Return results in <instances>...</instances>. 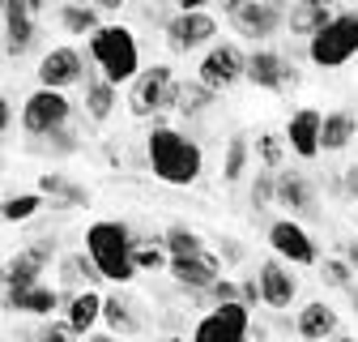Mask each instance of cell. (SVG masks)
<instances>
[{
    "label": "cell",
    "instance_id": "cell-1",
    "mask_svg": "<svg viewBox=\"0 0 358 342\" xmlns=\"http://www.w3.org/2000/svg\"><path fill=\"white\" fill-rule=\"evenodd\" d=\"M145 158H150V171H154V176H158L162 184H175V189L196 184L201 171H205L201 146H196L188 133L171 128V124H154L150 133H145Z\"/></svg>",
    "mask_w": 358,
    "mask_h": 342
},
{
    "label": "cell",
    "instance_id": "cell-2",
    "mask_svg": "<svg viewBox=\"0 0 358 342\" xmlns=\"http://www.w3.org/2000/svg\"><path fill=\"white\" fill-rule=\"evenodd\" d=\"M132 248H137V240H132V227L120 223V219H99L85 227V256L90 266L99 270V278L107 282H132L137 278V270H132Z\"/></svg>",
    "mask_w": 358,
    "mask_h": 342
},
{
    "label": "cell",
    "instance_id": "cell-3",
    "mask_svg": "<svg viewBox=\"0 0 358 342\" xmlns=\"http://www.w3.org/2000/svg\"><path fill=\"white\" fill-rule=\"evenodd\" d=\"M85 52H90V60L99 64V77L111 81L115 90H120L124 81H132V77L141 73L137 34H132L128 26H120V22H103L94 34L85 39Z\"/></svg>",
    "mask_w": 358,
    "mask_h": 342
},
{
    "label": "cell",
    "instance_id": "cell-4",
    "mask_svg": "<svg viewBox=\"0 0 358 342\" xmlns=\"http://www.w3.org/2000/svg\"><path fill=\"white\" fill-rule=\"evenodd\" d=\"M307 56L316 69H341L358 56V13H333V22L307 39Z\"/></svg>",
    "mask_w": 358,
    "mask_h": 342
},
{
    "label": "cell",
    "instance_id": "cell-5",
    "mask_svg": "<svg viewBox=\"0 0 358 342\" xmlns=\"http://www.w3.org/2000/svg\"><path fill=\"white\" fill-rule=\"evenodd\" d=\"M175 73L171 64H150L141 69L137 77L128 81V111L137 120H150V116H162L175 107Z\"/></svg>",
    "mask_w": 358,
    "mask_h": 342
},
{
    "label": "cell",
    "instance_id": "cell-6",
    "mask_svg": "<svg viewBox=\"0 0 358 342\" xmlns=\"http://www.w3.org/2000/svg\"><path fill=\"white\" fill-rule=\"evenodd\" d=\"M69 120H73V103L60 90H43V86H38V90L22 103V133H30L34 142L69 128Z\"/></svg>",
    "mask_w": 358,
    "mask_h": 342
},
{
    "label": "cell",
    "instance_id": "cell-7",
    "mask_svg": "<svg viewBox=\"0 0 358 342\" xmlns=\"http://www.w3.org/2000/svg\"><path fill=\"white\" fill-rule=\"evenodd\" d=\"M227 18H231L235 34H243V39H252V43L273 39V34H282V26H286V9L273 5V0H231V5H227Z\"/></svg>",
    "mask_w": 358,
    "mask_h": 342
},
{
    "label": "cell",
    "instance_id": "cell-8",
    "mask_svg": "<svg viewBox=\"0 0 358 342\" xmlns=\"http://www.w3.org/2000/svg\"><path fill=\"white\" fill-rule=\"evenodd\" d=\"M213 43H217V18L205 13V9H179L166 22V48L179 52V56L213 48Z\"/></svg>",
    "mask_w": 358,
    "mask_h": 342
},
{
    "label": "cell",
    "instance_id": "cell-9",
    "mask_svg": "<svg viewBox=\"0 0 358 342\" xmlns=\"http://www.w3.org/2000/svg\"><path fill=\"white\" fill-rule=\"evenodd\" d=\"M38 0H5L0 5V39H5V56H26L38 39Z\"/></svg>",
    "mask_w": 358,
    "mask_h": 342
},
{
    "label": "cell",
    "instance_id": "cell-10",
    "mask_svg": "<svg viewBox=\"0 0 358 342\" xmlns=\"http://www.w3.org/2000/svg\"><path fill=\"white\" fill-rule=\"evenodd\" d=\"M248 338H252V313L243 304H217L192 329V342H248Z\"/></svg>",
    "mask_w": 358,
    "mask_h": 342
},
{
    "label": "cell",
    "instance_id": "cell-11",
    "mask_svg": "<svg viewBox=\"0 0 358 342\" xmlns=\"http://www.w3.org/2000/svg\"><path fill=\"white\" fill-rule=\"evenodd\" d=\"M196 81L205 86V90H213V95L239 86L243 81V52H239V43H213V48H205Z\"/></svg>",
    "mask_w": 358,
    "mask_h": 342
},
{
    "label": "cell",
    "instance_id": "cell-12",
    "mask_svg": "<svg viewBox=\"0 0 358 342\" xmlns=\"http://www.w3.org/2000/svg\"><path fill=\"white\" fill-rule=\"evenodd\" d=\"M52 261V240H34L22 252H13L5 266H0V291H26L34 282H43V270Z\"/></svg>",
    "mask_w": 358,
    "mask_h": 342
},
{
    "label": "cell",
    "instance_id": "cell-13",
    "mask_svg": "<svg viewBox=\"0 0 358 342\" xmlns=\"http://www.w3.org/2000/svg\"><path fill=\"white\" fill-rule=\"evenodd\" d=\"M268 244H273V252H278L282 266H316L320 261L316 240H311L307 227L294 223V219H278L273 227H268Z\"/></svg>",
    "mask_w": 358,
    "mask_h": 342
},
{
    "label": "cell",
    "instance_id": "cell-14",
    "mask_svg": "<svg viewBox=\"0 0 358 342\" xmlns=\"http://www.w3.org/2000/svg\"><path fill=\"white\" fill-rule=\"evenodd\" d=\"M85 81V56L77 48H52L48 56L38 60V86L43 90H69V86H81Z\"/></svg>",
    "mask_w": 358,
    "mask_h": 342
},
{
    "label": "cell",
    "instance_id": "cell-15",
    "mask_svg": "<svg viewBox=\"0 0 358 342\" xmlns=\"http://www.w3.org/2000/svg\"><path fill=\"white\" fill-rule=\"evenodd\" d=\"M166 270H171V278L179 282V287H188V291H196V295H205L217 278H222V261L205 248V252H192V256H175V261H166Z\"/></svg>",
    "mask_w": 358,
    "mask_h": 342
},
{
    "label": "cell",
    "instance_id": "cell-16",
    "mask_svg": "<svg viewBox=\"0 0 358 342\" xmlns=\"http://www.w3.org/2000/svg\"><path fill=\"white\" fill-rule=\"evenodd\" d=\"M273 205H282L294 223H299V219H316V189H311L299 171H278Z\"/></svg>",
    "mask_w": 358,
    "mask_h": 342
},
{
    "label": "cell",
    "instance_id": "cell-17",
    "mask_svg": "<svg viewBox=\"0 0 358 342\" xmlns=\"http://www.w3.org/2000/svg\"><path fill=\"white\" fill-rule=\"evenodd\" d=\"M256 287H260V304H268V308H290V304H294V295H299V282H294L290 266H282L278 256L260 261Z\"/></svg>",
    "mask_w": 358,
    "mask_h": 342
},
{
    "label": "cell",
    "instance_id": "cell-18",
    "mask_svg": "<svg viewBox=\"0 0 358 342\" xmlns=\"http://www.w3.org/2000/svg\"><path fill=\"white\" fill-rule=\"evenodd\" d=\"M282 142H286L290 154H299L303 163L320 158V111H316V107H299V111L290 116V124H286Z\"/></svg>",
    "mask_w": 358,
    "mask_h": 342
},
{
    "label": "cell",
    "instance_id": "cell-19",
    "mask_svg": "<svg viewBox=\"0 0 358 342\" xmlns=\"http://www.w3.org/2000/svg\"><path fill=\"white\" fill-rule=\"evenodd\" d=\"M60 304H64V325L81 338H90L94 334V325L103 321V295L99 291H73V295H64L60 291Z\"/></svg>",
    "mask_w": 358,
    "mask_h": 342
},
{
    "label": "cell",
    "instance_id": "cell-20",
    "mask_svg": "<svg viewBox=\"0 0 358 342\" xmlns=\"http://www.w3.org/2000/svg\"><path fill=\"white\" fill-rule=\"evenodd\" d=\"M286 64H290V60H286L282 52H273V48H256L252 56H243V81H252L256 90H273V95H278Z\"/></svg>",
    "mask_w": 358,
    "mask_h": 342
},
{
    "label": "cell",
    "instance_id": "cell-21",
    "mask_svg": "<svg viewBox=\"0 0 358 342\" xmlns=\"http://www.w3.org/2000/svg\"><path fill=\"white\" fill-rule=\"evenodd\" d=\"M5 313H26V317H52L60 308V291L48 282H34L26 291H5Z\"/></svg>",
    "mask_w": 358,
    "mask_h": 342
},
{
    "label": "cell",
    "instance_id": "cell-22",
    "mask_svg": "<svg viewBox=\"0 0 358 342\" xmlns=\"http://www.w3.org/2000/svg\"><path fill=\"white\" fill-rule=\"evenodd\" d=\"M294 334L303 342H329L337 334V313L324 304V299H311V304H303L299 317H294Z\"/></svg>",
    "mask_w": 358,
    "mask_h": 342
},
{
    "label": "cell",
    "instance_id": "cell-23",
    "mask_svg": "<svg viewBox=\"0 0 358 342\" xmlns=\"http://www.w3.org/2000/svg\"><path fill=\"white\" fill-rule=\"evenodd\" d=\"M354 137H358V116L354 111L320 116V154H341Z\"/></svg>",
    "mask_w": 358,
    "mask_h": 342
},
{
    "label": "cell",
    "instance_id": "cell-24",
    "mask_svg": "<svg viewBox=\"0 0 358 342\" xmlns=\"http://www.w3.org/2000/svg\"><path fill=\"white\" fill-rule=\"evenodd\" d=\"M329 22H333V9L320 5V0H299V5L286 9V26H290V34H303V39H316Z\"/></svg>",
    "mask_w": 358,
    "mask_h": 342
},
{
    "label": "cell",
    "instance_id": "cell-25",
    "mask_svg": "<svg viewBox=\"0 0 358 342\" xmlns=\"http://www.w3.org/2000/svg\"><path fill=\"white\" fill-rule=\"evenodd\" d=\"M38 197H52V201L64 205V210L90 205V189L73 184L69 176H60V171H43V176H38Z\"/></svg>",
    "mask_w": 358,
    "mask_h": 342
},
{
    "label": "cell",
    "instance_id": "cell-26",
    "mask_svg": "<svg viewBox=\"0 0 358 342\" xmlns=\"http://www.w3.org/2000/svg\"><path fill=\"white\" fill-rule=\"evenodd\" d=\"M115 103H120V90H115V86L103 81V77H90V73H85V120L107 124L111 111H115Z\"/></svg>",
    "mask_w": 358,
    "mask_h": 342
},
{
    "label": "cell",
    "instance_id": "cell-27",
    "mask_svg": "<svg viewBox=\"0 0 358 342\" xmlns=\"http://www.w3.org/2000/svg\"><path fill=\"white\" fill-rule=\"evenodd\" d=\"M60 282H64V295H73V291H94L99 270L90 266L85 252H69V256H60Z\"/></svg>",
    "mask_w": 358,
    "mask_h": 342
},
{
    "label": "cell",
    "instance_id": "cell-28",
    "mask_svg": "<svg viewBox=\"0 0 358 342\" xmlns=\"http://www.w3.org/2000/svg\"><path fill=\"white\" fill-rule=\"evenodd\" d=\"M213 103H217V95L205 90L201 81H179V86H175V107H171V111H179L184 120H192V116H205Z\"/></svg>",
    "mask_w": 358,
    "mask_h": 342
},
{
    "label": "cell",
    "instance_id": "cell-29",
    "mask_svg": "<svg viewBox=\"0 0 358 342\" xmlns=\"http://www.w3.org/2000/svg\"><path fill=\"white\" fill-rule=\"evenodd\" d=\"M103 321H107V329H111L115 338H128V334L141 329L132 304H128V299H120V295H103Z\"/></svg>",
    "mask_w": 358,
    "mask_h": 342
},
{
    "label": "cell",
    "instance_id": "cell-30",
    "mask_svg": "<svg viewBox=\"0 0 358 342\" xmlns=\"http://www.w3.org/2000/svg\"><path fill=\"white\" fill-rule=\"evenodd\" d=\"M158 244H162V252H166V261H175V256H192V252H205V240H201L192 227H184V223H171Z\"/></svg>",
    "mask_w": 358,
    "mask_h": 342
},
{
    "label": "cell",
    "instance_id": "cell-31",
    "mask_svg": "<svg viewBox=\"0 0 358 342\" xmlns=\"http://www.w3.org/2000/svg\"><path fill=\"white\" fill-rule=\"evenodd\" d=\"M56 18H60V26H64L69 34H85V39L103 26L99 5H60V9H56Z\"/></svg>",
    "mask_w": 358,
    "mask_h": 342
},
{
    "label": "cell",
    "instance_id": "cell-32",
    "mask_svg": "<svg viewBox=\"0 0 358 342\" xmlns=\"http://www.w3.org/2000/svg\"><path fill=\"white\" fill-rule=\"evenodd\" d=\"M248 158H252V146H248L243 133H235V137L227 142V158H222V180H227V184H239L243 171H248Z\"/></svg>",
    "mask_w": 358,
    "mask_h": 342
},
{
    "label": "cell",
    "instance_id": "cell-33",
    "mask_svg": "<svg viewBox=\"0 0 358 342\" xmlns=\"http://www.w3.org/2000/svg\"><path fill=\"white\" fill-rule=\"evenodd\" d=\"M38 210H43L38 193H13V197L0 201V223H30Z\"/></svg>",
    "mask_w": 358,
    "mask_h": 342
},
{
    "label": "cell",
    "instance_id": "cell-34",
    "mask_svg": "<svg viewBox=\"0 0 358 342\" xmlns=\"http://www.w3.org/2000/svg\"><path fill=\"white\" fill-rule=\"evenodd\" d=\"M162 266H166L162 244H158V240H150V244L137 240V248H132V270H137V274H158Z\"/></svg>",
    "mask_w": 358,
    "mask_h": 342
},
{
    "label": "cell",
    "instance_id": "cell-35",
    "mask_svg": "<svg viewBox=\"0 0 358 342\" xmlns=\"http://www.w3.org/2000/svg\"><path fill=\"white\" fill-rule=\"evenodd\" d=\"M256 154H260V167H264V171H278L282 158H286L282 133H260V137H256Z\"/></svg>",
    "mask_w": 358,
    "mask_h": 342
},
{
    "label": "cell",
    "instance_id": "cell-36",
    "mask_svg": "<svg viewBox=\"0 0 358 342\" xmlns=\"http://www.w3.org/2000/svg\"><path fill=\"white\" fill-rule=\"evenodd\" d=\"M30 150H43V154H73V150H77V133H73V128H60V133H52V137L30 142Z\"/></svg>",
    "mask_w": 358,
    "mask_h": 342
},
{
    "label": "cell",
    "instance_id": "cell-37",
    "mask_svg": "<svg viewBox=\"0 0 358 342\" xmlns=\"http://www.w3.org/2000/svg\"><path fill=\"white\" fill-rule=\"evenodd\" d=\"M320 278L329 287H337V291H350L354 287V270H350V261H341V256H329L324 270H320Z\"/></svg>",
    "mask_w": 358,
    "mask_h": 342
},
{
    "label": "cell",
    "instance_id": "cell-38",
    "mask_svg": "<svg viewBox=\"0 0 358 342\" xmlns=\"http://www.w3.org/2000/svg\"><path fill=\"white\" fill-rule=\"evenodd\" d=\"M273 184H278V171H256V180H252V205L256 210H268L273 205Z\"/></svg>",
    "mask_w": 358,
    "mask_h": 342
},
{
    "label": "cell",
    "instance_id": "cell-39",
    "mask_svg": "<svg viewBox=\"0 0 358 342\" xmlns=\"http://www.w3.org/2000/svg\"><path fill=\"white\" fill-rule=\"evenodd\" d=\"M34 342H77V334L64 325V321H56V317H48L38 325V334H34Z\"/></svg>",
    "mask_w": 358,
    "mask_h": 342
},
{
    "label": "cell",
    "instance_id": "cell-40",
    "mask_svg": "<svg viewBox=\"0 0 358 342\" xmlns=\"http://www.w3.org/2000/svg\"><path fill=\"white\" fill-rule=\"evenodd\" d=\"M205 295L213 299V308H217V304H239V282H235V278H217Z\"/></svg>",
    "mask_w": 358,
    "mask_h": 342
},
{
    "label": "cell",
    "instance_id": "cell-41",
    "mask_svg": "<svg viewBox=\"0 0 358 342\" xmlns=\"http://www.w3.org/2000/svg\"><path fill=\"white\" fill-rule=\"evenodd\" d=\"M239 304H243L248 313L260 304V287H256V278H243V282H239Z\"/></svg>",
    "mask_w": 358,
    "mask_h": 342
},
{
    "label": "cell",
    "instance_id": "cell-42",
    "mask_svg": "<svg viewBox=\"0 0 358 342\" xmlns=\"http://www.w3.org/2000/svg\"><path fill=\"white\" fill-rule=\"evenodd\" d=\"M299 81H303V73L294 69V60L286 64V73H282V86H278V95H290V90H299Z\"/></svg>",
    "mask_w": 358,
    "mask_h": 342
},
{
    "label": "cell",
    "instance_id": "cell-43",
    "mask_svg": "<svg viewBox=\"0 0 358 342\" xmlns=\"http://www.w3.org/2000/svg\"><path fill=\"white\" fill-rule=\"evenodd\" d=\"M9 128H13V103H9L5 95H0V137H5Z\"/></svg>",
    "mask_w": 358,
    "mask_h": 342
},
{
    "label": "cell",
    "instance_id": "cell-44",
    "mask_svg": "<svg viewBox=\"0 0 358 342\" xmlns=\"http://www.w3.org/2000/svg\"><path fill=\"white\" fill-rule=\"evenodd\" d=\"M341 184H345V193L358 201V163H354V167H345V180H341Z\"/></svg>",
    "mask_w": 358,
    "mask_h": 342
},
{
    "label": "cell",
    "instance_id": "cell-45",
    "mask_svg": "<svg viewBox=\"0 0 358 342\" xmlns=\"http://www.w3.org/2000/svg\"><path fill=\"white\" fill-rule=\"evenodd\" d=\"M222 252H227V261H243V248L235 240H222Z\"/></svg>",
    "mask_w": 358,
    "mask_h": 342
},
{
    "label": "cell",
    "instance_id": "cell-46",
    "mask_svg": "<svg viewBox=\"0 0 358 342\" xmlns=\"http://www.w3.org/2000/svg\"><path fill=\"white\" fill-rule=\"evenodd\" d=\"M85 342H124V338H115V334H90Z\"/></svg>",
    "mask_w": 358,
    "mask_h": 342
},
{
    "label": "cell",
    "instance_id": "cell-47",
    "mask_svg": "<svg viewBox=\"0 0 358 342\" xmlns=\"http://www.w3.org/2000/svg\"><path fill=\"white\" fill-rule=\"evenodd\" d=\"M345 252H350V270H354V274H358V244H350V248H345Z\"/></svg>",
    "mask_w": 358,
    "mask_h": 342
},
{
    "label": "cell",
    "instance_id": "cell-48",
    "mask_svg": "<svg viewBox=\"0 0 358 342\" xmlns=\"http://www.w3.org/2000/svg\"><path fill=\"white\" fill-rule=\"evenodd\" d=\"M329 342H354V338H345V334H333V338H329Z\"/></svg>",
    "mask_w": 358,
    "mask_h": 342
},
{
    "label": "cell",
    "instance_id": "cell-49",
    "mask_svg": "<svg viewBox=\"0 0 358 342\" xmlns=\"http://www.w3.org/2000/svg\"><path fill=\"white\" fill-rule=\"evenodd\" d=\"M162 342H188V338H162Z\"/></svg>",
    "mask_w": 358,
    "mask_h": 342
},
{
    "label": "cell",
    "instance_id": "cell-50",
    "mask_svg": "<svg viewBox=\"0 0 358 342\" xmlns=\"http://www.w3.org/2000/svg\"><path fill=\"white\" fill-rule=\"evenodd\" d=\"M0 60H5V39H0Z\"/></svg>",
    "mask_w": 358,
    "mask_h": 342
}]
</instances>
